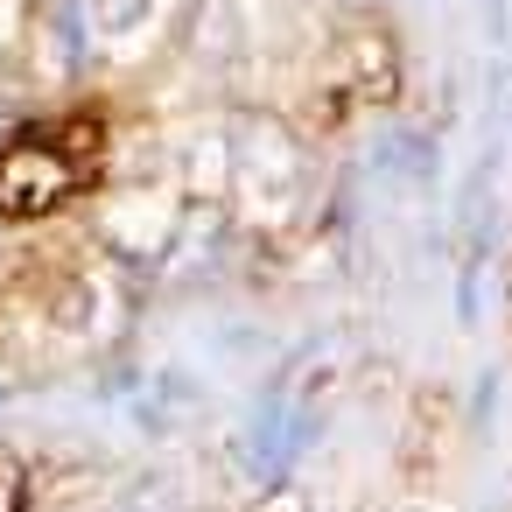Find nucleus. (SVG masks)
<instances>
[{
	"label": "nucleus",
	"instance_id": "f257e3e1",
	"mask_svg": "<svg viewBox=\"0 0 512 512\" xmlns=\"http://www.w3.org/2000/svg\"><path fill=\"white\" fill-rule=\"evenodd\" d=\"M71 190H78V169L43 141H22V148L0 155V211L8 218H36V211L64 204Z\"/></svg>",
	"mask_w": 512,
	"mask_h": 512
}]
</instances>
